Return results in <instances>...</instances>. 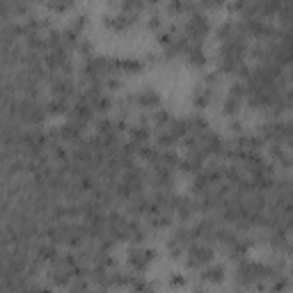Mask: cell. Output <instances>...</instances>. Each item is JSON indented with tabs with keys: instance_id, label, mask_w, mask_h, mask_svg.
Returning a JSON list of instances; mask_svg holds the SVG:
<instances>
[{
	"instance_id": "1",
	"label": "cell",
	"mask_w": 293,
	"mask_h": 293,
	"mask_svg": "<svg viewBox=\"0 0 293 293\" xmlns=\"http://www.w3.org/2000/svg\"><path fill=\"white\" fill-rule=\"evenodd\" d=\"M209 28H211L209 19H206L204 14H190L188 21H186V32H184V35L188 37L190 44L202 46L204 37L209 35Z\"/></svg>"
},
{
	"instance_id": "2",
	"label": "cell",
	"mask_w": 293,
	"mask_h": 293,
	"mask_svg": "<svg viewBox=\"0 0 293 293\" xmlns=\"http://www.w3.org/2000/svg\"><path fill=\"white\" fill-rule=\"evenodd\" d=\"M213 263V250L206 243H193L188 248V254H186V266L188 268H204Z\"/></svg>"
},
{
	"instance_id": "3",
	"label": "cell",
	"mask_w": 293,
	"mask_h": 293,
	"mask_svg": "<svg viewBox=\"0 0 293 293\" xmlns=\"http://www.w3.org/2000/svg\"><path fill=\"white\" fill-rule=\"evenodd\" d=\"M154 257H156V250L151 248H131L129 254H126V261H129V266L135 273H144L149 268V263L154 261Z\"/></svg>"
},
{
	"instance_id": "4",
	"label": "cell",
	"mask_w": 293,
	"mask_h": 293,
	"mask_svg": "<svg viewBox=\"0 0 293 293\" xmlns=\"http://www.w3.org/2000/svg\"><path fill=\"white\" fill-rule=\"evenodd\" d=\"M133 101L140 105V108H147V110H154L160 105V96L156 90H151V87H144V90H140L138 94L133 96Z\"/></svg>"
},
{
	"instance_id": "5",
	"label": "cell",
	"mask_w": 293,
	"mask_h": 293,
	"mask_svg": "<svg viewBox=\"0 0 293 293\" xmlns=\"http://www.w3.org/2000/svg\"><path fill=\"white\" fill-rule=\"evenodd\" d=\"M202 279L204 282H209V284H220L224 279V266H220V263H209V266H204Z\"/></svg>"
},
{
	"instance_id": "6",
	"label": "cell",
	"mask_w": 293,
	"mask_h": 293,
	"mask_svg": "<svg viewBox=\"0 0 293 293\" xmlns=\"http://www.w3.org/2000/svg\"><path fill=\"white\" fill-rule=\"evenodd\" d=\"M83 129H85L83 124H78V122L69 120L67 124H62V126H60V138H65V140H69V142H74V140H78V138H80Z\"/></svg>"
},
{
	"instance_id": "7",
	"label": "cell",
	"mask_w": 293,
	"mask_h": 293,
	"mask_svg": "<svg viewBox=\"0 0 293 293\" xmlns=\"http://www.w3.org/2000/svg\"><path fill=\"white\" fill-rule=\"evenodd\" d=\"M211 101V87H206V85H202V87H197L193 94V105L197 110H204L206 105H209Z\"/></svg>"
},
{
	"instance_id": "8",
	"label": "cell",
	"mask_w": 293,
	"mask_h": 293,
	"mask_svg": "<svg viewBox=\"0 0 293 293\" xmlns=\"http://www.w3.org/2000/svg\"><path fill=\"white\" fill-rule=\"evenodd\" d=\"M46 110H48L50 114H55V117H62V114L71 112V105H69V101H65V99H53L46 105Z\"/></svg>"
},
{
	"instance_id": "9",
	"label": "cell",
	"mask_w": 293,
	"mask_h": 293,
	"mask_svg": "<svg viewBox=\"0 0 293 293\" xmlns=\"http://www.w3.org/2000/svg\"><path fill=\"white\" fill-rule=\"evenodd\" d=\"M186 60H188L190 65H195V67H202L204 62H206V57H204L202 46L190 44V46H188V50H186Z\"/></svg>"
},
{
	"instance_id": "10",
	"label": "cell",
	"mask_w": 293,
	"mask_h": 293,
	"mask_svg": "<svg viewBox=\"0 0 293 293\" xmlns=\"http://www.w3.org/2000/svg\"><path fill=\"white\" fill-rule=\"evenodd\" d=\"M129 135H131V142L135 144H147V140H149V129L147 126H133V129H129Z\"/></svg>"
},
{
	"instance_id": "11",
	"label": "cell",
	"mask_w": 293,
	"mask_h": 293,
	"mask_svg": "<svg viewBox=\"0 0 293 293\" xmlns=\"http://www.w3.org/2000/svg\"><path fill=\"white\" fill-rule=\"evenodd\" d=\"M138 156H140V160H144V163H154L156 165V160H158L156 149H154V147H149V144H140Z\"/></svg>"
},
{
	"instance_id": "12",
	"label": "cell",
	"mask_w": 293,
	"mask_h": 293,
	"mask_svg": "<svg viewBox=\"0 0 293 293\" xmlns=\"http://www.w3.org/2000/svg\"><path fill=\"white\" fill-rule=\"evenodd\" d=\"M57 248L55 245H46V248H39L37 250V259L39 261H57Z\"/></svg>"
},
{
	"instance_id": "13",
	"label": "cell",
	"mask_w": 293,
	"mask_h": 293,
	"mask_svg": "<svg viewBox=\"0 0 293 293\" xmlns=\"http://www.w3.org/2000/svg\"><path fill=\"white\" fill-rule=\"evenodd\" d=\"M120 69L124 74H138L142 69V62L135 60V57H129V60H120Z\"/></svg>"
},
{
	"instance_id": "14",
	"label": "cell",
	"mask_w": 293,
	"mask_h": 293,
	"mask_svg": "<svg viewBox=\"0 0 293 293\" xmlns=\"http://www.w3.org/2000/svg\"><path fill=\"white\" fill-rule=\"evenodd\" d=\"M241 103H243V99H236V96L229 94L227 99H224L222 108H224V112H227V114H236L241 110Z\"/></svg>"
},
{
	"instance_id": "15",
	"label": "cell",
	"mask_w": 293,
	"mask_h": 293,
	"mask_svg": "<svg viewBox=\"0 0 293 293\" xmlns=\"http://www.w3.org/2000/svg\"><path fill=\"white\" fill-rule=\"evenodd\" d=\"M154 122L158 126H169V124H172V117H169V112H165V110H156V112H154Z\"/></svg>"
},
{
	"instance_id": "16",
	"label": "cell",
	"mask_w": 293,
	"mask_h": 293,
	"mask_svg": "<svg viewBox=\"0 0 293 293\" xmlns=\"http://www.w3.org/2000/svg\"><path fill=\"white\" fill-rule=\"evenodd\" d=\"M169 284L177 286V288H184L186 286V277L181 273H172V275H169Z\"/></svg>"
},
{
	"instance_id": "17",
	"label": "cell",
	"mask_w": 293,
	"mask_h": 293,
	"mask_svg": "<svg viewBox=\"0 0 293 293\" xmlns=\"http://www.w3.org/2000/svg\"><path fill=\"white\" fill-rule=\"evenodd\" d=\"M48 7L50 10H55V12H62V10H69V3H48Z\"/></svg>"
},
{
	"instance_id": "18",
	"label": "cell",
	"mask_w": 293,
	"mask_h": 293,
	"mask_svg": "<svg viewBox=\"0 0 293 293\" xmlns=\"http://www.w3.org/2000/svg\"><path fill=\"white\" fill-rule=\"evenodd\" d=\"M149 28H154V30H158V28H160V19H158V16H151V19H149Z\"/></svg>"
},
{
	"instance_id": "19",
	"label": "cell",
	"mask_w": 293,
	"mask_h": 293,
	"mask_svg": "<svg viewBox=\"0 0 293 293\" xmlns=\"http://www.w3.org/2000/svg\"><path fill=\"white\" fill-rule=\"evenodd\" d=\"M241 129H243V124H241V122H231V131H233V133H241Z\"/></svg>"
},
{
	"instance_id": "20",
	"label": "cell",
	"mask_w": 293,
	"mask_h": 293,
	"mask_svg": "<svg viewBox=\"0 0 293 293\" xmlns=\"http://www.w3.org/2000/svg\"><path fill=\"white\" fill-rule=\"evenodd\" d=\"M284 250H286V254L293 259V243H291V241H288V243H286V248H284Z\"/></svg>"
},
{
	"instance_id": "21",
	"label": "cell",
	"mask_w": 293,
	"mask_h": 293,
	"mask_svg": "<svg viewBox=\"0 0 293 293\" xmlns=\"http://www.w3.org/2000/svg\"><path fill=\"white\" fill-rule=\"evenodd\" d=\"M35 293H50V288H46V286H44V288H37Z\"/></svg>"
},
{
	"instance_id": "22",
	"label": "cell",
	"mask_w": 293,
	"mask_h": 293,
	"mask_svg": "<svg viewBox=\"0 0 293 293\" xmlns=\"http://www.w3.org/2000/svg\"><path fill=\"white\" fill-rule=\"evenodd\" d=\"M288 273H291V275H293V263H291V266H288Z\"/></svg>"
}]
</instances>
